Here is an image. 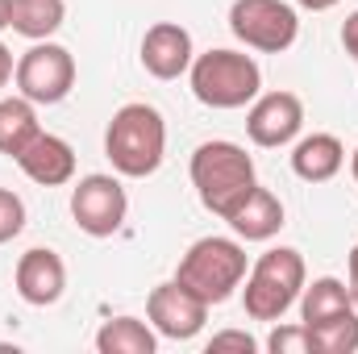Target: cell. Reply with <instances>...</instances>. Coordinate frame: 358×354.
Masks as SVG:
<instances>
[{"label":"cell","mask_w":358,"mask_h":354,"mask_svg":"<svg viewBox=\"0 0 358 354\" xmlns=\"http://www.w3.org/2000/svg\"><path fill=\"white\" fill-rule=\"evenodd\" d=\"M104 155L113 171L125 179H146L155 176L167 159V121L155 104L129 100L113 113L104 129Z\"/></svg>","instance_id":"6da1fadb"},{"label":"cell","mask_w":358,"mask_h":354,"mask_svg":"<svg viewBox=\"0 0 358 354\" xmlns=\"http://www.w3.org/2000/svg\"><path fill=\"white\" fill-rule=\"evenodd\" d=\"M192 187L200 196V204L213 213V217H229L250 192H255V159L238 146V142H225V138H213L204 146H196L192 155Z\"/></svg>","instance_id":"7a4b0ae2"},{"label":"cell","mask_w":358,"mask_h":354,"mask_svg":"<svg viewBox=\"0 0 358 354\" xmlns=\"http://www.w3.org/2000/svg\"><path fill=\"white\" fill-rule=\"evenodd\" d=\"M246 246L238 238H200L187 246V255L176 267V283H183L192 296H200L208 309L225 304L246 283Z\"/></svg>","instance_id":"3957f363"},{"label":"cell","mask_w":358,"mask_h":354,"mask_svg":"<svg viewBox=\"0 0 358 354\" xmlns=\"http://www.w3.org/2000/svg\"><path fill=\"white\" fill-rule=\"evenodd\" d=\"M304 283H308V267H304L300 250L275 246L267 255H259V263L246 271V288H242L246 317H255V321H279L300 300Z\"/></svg>","instance_id":"277c9868"},{"label":"cell","mask_w":358,"mask_h":354,"mask_svg":"<svg viewBox=\"0 0 358 354\" xmlns=\"http://www.w3.org/2000/svg\"><path fill=\"white\" fill-rule=\"evenodd\" d=\"M187 80L200 104L208 108H246L263 92V67L242 50H208L196 55L187 67Z\"/></svg>","instance_id":"5b68a950"},{"label":"cell","mask_w":358,"mask_h":354,"mask_svg":"<svg viewBox=\"0 0 358 354\" xmlns=\"http://www.w3.org/2000/svg\"><path fill=\"white\" fill-rule=\"evenodd\" d=\"M229 29L250 50L283 55L300 38V17L287 0H234L229 4Z\"/></svg>","instance_id":"8992f818"},{"label":"cell","mask_w":358,"mask_h":354,"mask_svg":"<svg viewBox=\"0 0 358 354\" xmlns=\"http://www.w3.org/2000/svg\"><path fill=\"white\" fill-rule=\"evenodd\" d=\"M13 80H17V92L25 100H34V104H59L76 88V59H71L67 46H59V42L46 38V42H34L17 59Z\"/></svg>","instance_id":"52a82bcc"},{"label":"cell","mask_w":358,"mask_h":354,"mask_svg":"<svg viewBox=\"0 0 358 354\" xmlns=\"http://www.w3.org/2000/svg\"><path fill=\"white\" fill-rule=\"evenodd\" d=\"M71 217L88 238H113L129 217V196L117 176H84L71 187Z\"/></svg>","instance_id":"ba28073f"},{"label":"cell","mask_w":358,"mask_h":354,"mask_svg":"<svg viewBox=\"0 0 358 354\" xmlns=\"http://www.w3.org/2000/svg\"><path fill=\"white\" fill-rule=\"evenodd\" d=\"M304 129V100L296 92H259L246 113V134L255 146L279 150Z\"/></svg>","instance_id":"9c48e42d"},{"label":"cell","mask_w":358,"mask_h":354,"mask_svg":"<svg viewBox=\"0 0 358 354\" xmlns=\"http://www.w3.org/2000/svg\"><path fill=\"white\" fill-rule=\"evenodd\" d=\"M146 317L155 325V334L171 338V342H187L204 330L208 321V304L200 296H192L183 283H159L150 296H146Z\"/></svg>","instance_id":"30bf717a"},{"label":"cell","mask_w":358,"mask_h":354,"mask_svg":"<svg viewBox=\"0 0 358 354\" xmlns=\"http://www.w3.org/2000/svg\"><path fill=\"white\" fill-rule=\"evenodd\" d=\"M13 283H17V296L34 309H46L55 304L63 292H67V263L50 250V246H34L17 259L13 271Z\"/></svg>","instance_id":"8fae6325"},{"label":"cell","mask_w":358,"mask_h":354,"mask_svg":"<svg viewBox=\"0 0 358 354\" xmlns=\"http://www.w3.org/2000/svg\"><path fill=\"white\" fill-rule=\"evenodd\" d=\"M192 59H196L192 34L179 21H155L146 29V38H142V67H146V76L179 80V76H187Z\"/></svg>","instance_id":"7c38bea8"},{"label":"cell","mask_w":358,"mask_h":354,"mask_svg":"<svg viewBox=\"0 0 358 354\" xmlns=\"http://www.w3.org/2000/svg\"><path fill=\"white\" fill-rule=\"evenodd\" d=\"M13 163L34 179V183H42V187H63V183L76 179V150H71V142L59 138V134H46V129Z\"/></svg>","instance_id":"4fadbf2b"},{"label":"cell","mask_w":358,"mask_h":354,"mask_svg":"<svg viewBox=\"0 0 358 354\" xmlns=\"http://www.w3.org/2000/svg\"><path fill=\"white\" fill-rule=\"evenodd\" d=\"M225 221H229V229H234L242 242H267V238H275V234L283 229V200H279L271 187H259V183H255V192H250Z\"/></svg>","instance_id":"5bb4252c"},{"label":"cell","mask_w":358,"mask_h":354,"mask_svg":"<svg viewBox=\"0 0 358 354\" xmlns=\"http://www.w3.org/2000/svg\"><path fill=\"white\" fill-rule=\"evenodd\" d=\"M342 163H346V146H342V138H334V134H308V138H300L296 150H292V171L304 179V183H325V179H334L342 171Z\"/></svg>","instance_id":"9a60e30c"},{"label":"cell","mask_w":358,"mask_h":354,"mask_svg":"<svg viewBox=\"0 0 358 354\" xmlns=\"http://www.w3.org/2000/svg\"><path fill=\"white\" fill-rule=\"evenodd\" d=\"M38 134H42V125H38V104L34 100H25V96L0 100V155L17 159Z\"/></svg>","instance_id":"2e32d148"},{"label":"cell","mask_w":358,"mask_h":354,"mask_svg":"<svg viewBox=\"0 0 358 354\" xmlns=\"http://www.w3.org/2000/svg\"><path fill=\"white\" fill-rule=\"evenodd\" d=\"M96 351L100 354H155L159 338L155 325L138 321V317H113L96 330Z\"/></svg>","instance_id":"e0dca14e"},{"label":"cell","mask_w":358,"mask_h":354,"mask_svg":"<svg viewBox=\"0 0 358 354\" xmlns=\"http://www.w3.org/2000/svg\"><path fill=\"white\" fill-rule=\"evenodd\" d=\"M350 309H355L350 288H346L342 279H334V275H321V279L304 283V292H300V317H304V325L329 321V317L350 313Z\"/></svg>","instance_id":"ac0fdd59"},{"label":"cell","mask_w":358,"mask_h":354,"mask_svg":"<svg viewBox=\"0 0 358 354\" xmlns=\"http://www.w3.org/2000/svg\"><path fill=\"white\" fill-rule=\"evenodd\" d=\"M63 17H67V4L63 0H13L8 29H17L29 42H46L63 25Z\"/></svg>","instance_id":"d6986e66"},{"label":"cell","mask_w":358,"mask_h":354,"mask_svg":"<svg viewBox=\"0 0 358 354\" xmlns=\"http://www.w3.org/2000/svg\"><path fill=\"white\" fill-rule=\"evenodd\" d=\"M308 338H313V354H355L358 351V309L308 325Z\"/></svg>","instance_id":"ffe728a7"},{"label":"cell","mask_w":358,"mask_h":354,"mask_svg":"<svg viewBox=\"0 0 358 354\" xmlns=\"http://www.w3.org/2000/svg\"><path fill=\"white\" fill-rule=\"evenodd\" d=\"M271 354H313V338H308V325H275L267 338Z\"/></svg>","instance_id":"44dd1931"},{"label":"cell","mask_w":358,"mask_h":354,"mask_svg":"<svg viewBox=\"0 0 358 354\" xmlns=\"http://www.w3.org/2000/svg\"><path fill=\"white\" fill-rule=\"evenodd\" d=\"M25 229V200L8 187H0V246L13 242Z\"/></svg>","instance_id":"7402d4cb"},{"label":"cell","mask_w":358,"mask_h":354,"mask_svg":"<svg viewBox=\"0 0 358 354\" xmlns=\"http://www.w3.org/2000/svg\"><path fill=\"white\" fill-rule=\"evenodd\" d=\"M208 351H242V354H255V351H259V342H255L246 330H221V334H213V338H208Z\"/></svg>","instance_id":"603a6c76"},{"label":"cell","mask_w":358,"mask_h":354,"mask_svg":"<svg viewBox=\"0 0 358 354\" xmlns=\"http://www.w3.org/2000/svg\"><path fill=\"white\" fill-rule=\"evenodd\" d=\"M342 46H346V55L358 63V8L342 21Z\"/></svg>","instance_id":"cb8c5ba5"},{"label":"cell","mask_w":358,"mask_h":354,"mask_svg":"<svg viewBox=\"0 0 358 354\" xmlns=\"http://www.w3.org/2000/svg\"><path fill=\"white\" fill-rule=\"evenodd\" d=\"M13 71H17V63H13V50H8V46L0 42V88H4L8 80H13Z\"/></svg>","instance_id":"d4e9b609"},{"label":"cell","mask_w":358,"mask_h":354,"mask_svg":"<svg viewBox=\"0 0 358 354\" xmlns=\"http://www.w3.org/2000/svg\"><path fill=\"white\" fill-rule=\"evenodd\" d=\"M350 279H346V288H350V300H355V309H358V242H355V250H350Z\"/></svg>","instance_id":"484cf974"},{"label":"cell","mask_w":358,"mask_h":354,"mask_svg":"<svg viewBox=\"0 0 358 354\" xmlns=\"http://www.w3.org/2000/svg\"><path fill=\"white\" fill-rule=\"evenodd\" d=\"M300 8H308V13H325V8H334V4H342V0H296Z\"/></svg>","instance_id":"4316f807"},{"label":"cell","mask_w":358,"mask_h":354,"mask_svg":"<svg viewBox=\"0 0 358 354\" xmlns=\"http://www.w3.org/2000/svg\"><path fill=\"white\" fill-rule=\"evenodd\" d=\"M8 13H13V0H0V29H8Z\"/></svg>","instance_id":"83f0119b"},{"label":"cell","mask_w":358,"mask_h":354,"mask_svg":"<svg viewBox=\"0 0 358 354\" xmlns=\"http://www.w3.org/2000/svg\"><path fill=\"white\" fill-rule=\"evenodd\" d=\"M350 171H355V179H358V150L350 155Z\"/></svg>","instance_id":"f1b7e54d"}]
</instances>
